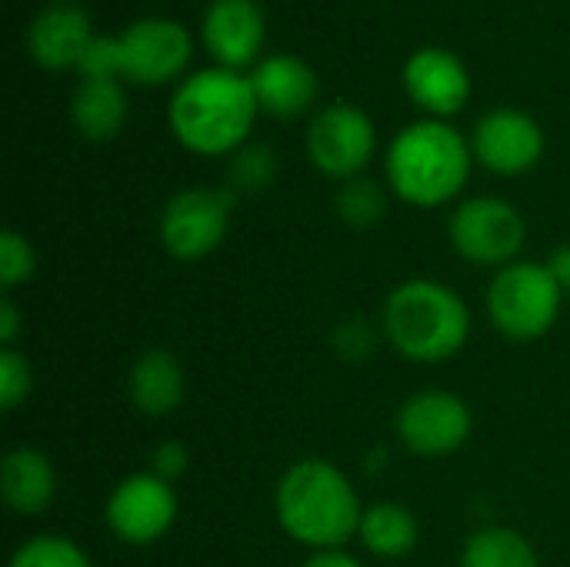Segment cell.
Listing matches in <instances>:
<instances>
[{
    "label": "cell",
    "mask_w": 570,
    "mask_h": 567,
    "mask_svg": "<svg viewBox=\"0 0 570 567\" xmlns=\"http://www.w3.org/2000/svg\"><path fill=\"white\" fill-rule=\"evenodd\" d=\"M261 104L250 77H240L227 67H210L180 84L170 100V127L174 137L200 154H237L254 127Z\"/></svg>",
    "instance_id": "3"
},
{
    "label": "cell",
    "mask_w": 570,
    "mask_h": 567,
    "mask_svg": "<svg viewBox=\"0 0 570 567\" xmlns=\"http://www.w3.org/2000/svg\"><path fill=\"white\" fill-rule=\"evenodd\" d=\"M70 117L87 140H114L127 124V97L117 80L83 77V84L73 90Z\"/></svg>",
    "instance_id": "20"
},
{
    "label": "cell",
    "mask_w": 570,
    "mask_h": 567,
    "mask_svg": "<svg viewBox=\"0 0 570 567\" xmlns=\"http://www.w3.org/2000/svg\"><path fill=\"white\" fill-rule=\"evenodd\" d=\"M204 43L220 67H247L264 43L261 7L254 0H214L204 13Z\"/></svg>",
    "instance_id": "14"
},
{
    "label": "cell",
    "mask_w": 570,
    "mask_h": 567,
    "mask_svg": "<svg viewBox=\"0 0 570 567\" xmlns=\"http://www.w3.org/2000/svg\"><path fill=\"white\" fill-rule=\"evenodd\" d=\"M471 144L444 120L404 127L387 150V184L411 207L451 204L471 177Z\"/></svg>",
    "instance_id": "4"
},
{
    "label": "cell",
    "mask_w": 570,
    "mask_h": 567,
    "mask_svg": "<svg viewBox=\"0 0 570 567\" xmlns=\"http://www.w3.org/2000/svg\"><path fill=\"white\" fill-rule=\"evenodd\" d=\"M33 274H37L33 244L17 231H3L0 234V287L10 294L13 287L33 281Z\"/></svg>",
    "instance_id": "25"
},
{
    "label": "cell",
    "mask_w": 570,
    "mask_h": 567,
    "mask_svg": "<svg viewBox=\"0 0 570 567\" xmlns=\"http://www.w3.org/2000/svg\"><path fill=\"white\" fill-rule=\"evenodd\" d=\"M80 74L90 80H117L120 60H117V37H94L80 60Z\"/></svg>",
    "instance_id": "27"
},
{
    "label": "cell",
    "mask_w": 570,
    "mask_h": 567,
    "mask_svg": "<svg viewBox=\"0 0 570 567\" xmlns=\"http://www.w3.org/2000/svg\"><path fill=\"white\" fill-rule=\"evenodd\" d=\"M0 491L13 515L37 518L57 498V471L53 461L40 448H13L0 465Z\"/></svg>",
    "instance_id": "17"
},
{
    "label": "cell",
    "mask_w": 570,
    "mask_h": 567,
    "mask_svg": "<svg viewBox=\"0 0 570 567\" xmlns=\"http://www.w3.org/2000/svg\"><path fill=\"white\" fill-rule=\"evenodd\" d=\"M448 241L454 254L474 267H508L521 261L528 224L521 211L501 197H468L448 221Z\"/></svg>",
    "instance_id": "6"
},
{
    "label": "cell",
    "mask_w": 570,
    "mask_h": 567,
    "mask_svg": "<svg viewBox=\"0 0 570 567\" xmlns=\"http://www.w3.org/2000/svg\"><path fill=\"white\" fill-rule=\"evenodd\" d=\"M90 43H94L90 20L80 7H70V3H53L40 10L27 30V47L33 60L47 70L80 67Z\"/></svg>",
    "instance_id": "15"
},
{
    "label": "cell",
    "mask_w": 570,
    "mask_h": 567,
    "mask_svg": "<svg viewBox=\"0 0 570 567\" xmlns=\"http://www.w3.org/2000/svg\"><path fill=\"white\" fill-rule=\"evenodd\" d=\"M33 391V368L27 361V354H20L17 348H3L0 351V408L3 411H17Z\"/></svg>",
    "instance_id": "26"
},
{
    "label": "cell",
    "mask_w": 570,
    "mask_h": 567,
    "mask_svg": "<svg viewBox=\"0 0 570 567\" xmlns=\"http://www.w3.org/2000/svg\"><path fill=\"white\" fill-rule=\"evenodd\" d=\"M177 491L154 471H134L120 478L104 505V521L120 545L150 548L177 521Z\"/></svg>",
    "instance_id": "9"
},
{
    "label": "cell",
    "mask_w": 570,
    "mask_h": 567,
    "mask_svg": "<svg viewBox=\"0 0 570 567\" xmlns=\"http://www.w3.org/2000/svg\"><path fill=\"white\" fill-rule=\"evenodd\" d=\"M274 174H277V157H274L271 147H261V144L240 147V150L234 154V160H230V180H234L230 190H234V194H237V190L257 194V190L271 187Z\"/></svg>",
    "instance_id": "24"
},
{
    "label": "cell",
    "mask_w": 570,
    "mask_h": 567,
    "mask_svg": "<svg viewBox=\"0 0 570 567\" xmlns=\"http://www.w3.org/2000/svg\"><path fill=\"white\" fill-rule=\"evenodd\" d=\"M404 87L414 97V104L434 117L458 114L471 97V77L464 63L451 50H441V47H424L407 60Z\"/></svg>",
    "instance_id": "13"
},
{
    "label": "cell",
    "mask_w": 570,
    "mask_h": 567,
    "mask_svg": "<svg viewBox=\"0 0 570 567\" xmlns=\"http://www.w3.org/2000/svg\"><path fill=\"white\" fill-rule=\"evenodd\" d=\"M357 541L374 558H384V561L407 558L417 548V541H421L417 515L407 505H401V501H374V505H364L361 528H357Z\"/></svg>",
    "instance_id": "19"
},
{
    "label": "cell",
    "mask_w": 570,
    "mask_h": 567,
    "mask_svg": "<svg viewBox=\"0 0 570 567\" xmlns=\"http://www.w3.org/2000/svg\"><path fill=\"white\" fill-rule=\"evenodd\" d=\"M384 341L414 364H444L471 338V307L444 281H401L381 307Z\"/></svg>",
    "instance_id": "2"
},
{
    "label": "cell",
    "mask_w": 570,
    "mask_h": 567,
    "mask_svg": "<svg viewBox=\"0 0 570 567\" xmlns=\"http://www.w3.org/2000/svg\"><path fill=\"white\" fill-rule=\"evenodd\" d=\"M147 471H154L167 485H177L190 471V451H187V444H180V441H160V444H154L150 468Z\"/></svg>",
    "instance_id": "28"
},
{
    "label": "cell",
    "mask_w": 570,
    "mask_h": 567,
    "mask_svg": "<svg viewBox=\"0 0 570 567\" xmlns=\"http://www.w3.org/2000/svg\"><path fill=\"white\" fill-rule=\"evenodd\" d=\"M337 338H347V341H337V351L347 358H354V351H361V354L371 351V334H367L364 321H344L337 328Z\"/></svg>",
    "instance_id": "30"
},
{
    "label": "cell",
    "mask_w": 570,
    "mask_h": 567,
    "mask_svg": "<svg viewBox=\"0 0 570 567\" xmlns=\"http://www.w3.org/2000/svg\"><path fill=\"white\" fill-rule=\"evenodd\" d=\"M20 334H23V314H20V307L13 304V297L7 294V297L0 301V344H3V348H17Z\"/></svg>",
    "instance_id": "29"
},
{
    "label": "cell",
    "mask_w": 570,
    "mask_h": 567,
    "mask_svg": "<svg viewBox=\"0 0 570 567\" xmlns=\"http://www.w3.org/2000/svg\"><path fill=\"white\" fill-rule=\"evenodd\" d=\"M301 567H364L354 555H347L344 548H334V551H311V558Z\"/></svg>",
    "instance_id": "31"
},
{
    "label": "cell",
    "mask_w": 570,
    "mask_h": 567,
    "mask_svg": "<svg viewBox=\"0 0 570 567\" xmlns=\"http://www.w3.org/2000/svg\"><path fill=\"white\" fill-rule=\"evenodd\" d=\"M120 77L134 84H164L174 80L190 60V33L177 20L147 17L130 23L117 37Z\"/></svg>",
    "instance_id": "11"
},
{
    "label": "cell",
    "mask_w": 570,
    "mask_h": 567,
    "mask_svg": "<svg viewBox=\"0 0 570 567\" xmlns=\"http://www.w3.org/2000/svg\"><path fill=\"white\" fill-rule=\"evenodd\" d=\"M394 431H397V441L411 454L438 461V458L458 454L468 444L474 431V414L461 394L431 388V391L411 394L397 408Z\"/></svg>",
    "instance_id": "8"
},
{
    "label": "cell",
    "mask_w": 570,
    "mask_h": 567,
    "mask_svg": "<svg viewBox=\"0 0 570 567\" xmlns=\"http://www.w3.org/2000/svg\"><path fill=\"white\" fill-rule=\"evenodd\" d=\"M127 398H130L134 411H140L144 418H170L184 404V398H187L184 364L170 351H164V348L144 351L130 364Z\"/></svg>",
    "instance_id": "16"
},
{
    "label": "cell",
    "mask_w": 570,
    "mask_h": 567,
    "mask_svg": "<svg viewBox=\"0 0 570 567\" xmlns=\"http://www.w3.org/2000/svg\"><path fill=\"white\" fill-rule=\"evenodd\" d=\"M274 515L294 545L307 551H334L357 538L364 505L334 461L301 458L274 488Z\"/></svg>",
    "instance_id": "1"
},
{
    "label": "cell",
    "mask_w": 570,
    "mask_h": 567,
    "mask_svg": "<svg viewBox=\"0 0 570 567\" xmlns=\"http://www.w3.org/2000/svg\"><path fill=\"white\" fill-rule=\"evenodd\" d=\"M564 291L548 261H514L488 284V317L508 341H541L561 317Z\"/></svg>",
    "instance_id": "5"
},
{
    "label": "cell",
    "mask_w": 570,
    "mask_h": 567,
    "mask_svg": "<svg viewBox=\"0 0 570 567\" xmlns=\"http://www.w3.org/2000/svg\"><path fill=\"white\" fill-rule=\"evenodd\" d=\"M461 567H541V555L518 528L488 525L464 541Z\"/></svg>",
    "instance_id": "21"
},
{
    "label": "cell",
    "mask_w": 570,
    "mask_h": 567,
    "mask_svg": "<svg viewBox=\"0 0 570 567\" xmlns=\"http://www.w3.org/2000/svg\"><path fill=\"white\" fill-rule=\"evenodd\" d=\"M471 150L491 174L518 177V174H528L541 160L544 134L531 114L498 107L478 120Z\"/></svg>",
    "instance_id": "12"
},
{
    "label": "cell",
    "mask_w": 570,
    "mask_h": 567,
    "mask_svg": "<svg viewBox=\"0 0 570 567\" xmlns=\"http://www.w3.org/2000/svg\"><path fill=\"white\" fill-rule=\"evenodd\" d=\"M250 84H254L261 110L274 117H297L317 97V74L311 70V63L291 53L261 60L257 70L250 74Z\"/></svg>",
    "instance_id": "18"
},
{
    "label": "cell",
    "mask_w": 570,
    "mask_h": 567,
    "mask_svg": "<svg viewBox=\"0 0 570 567\" xmlns=\"http://www.w3.org/2000/svg\"><path fill=\"white\" fill-rule=\"evenodd\" d=\"M374 147H377V130L371 117L351 104L324 107L307 127V157L321 174L334 180L361 177L374 157Z\"/></svg>",
    "instance_id": "10"
},
{
    "label": "cell",
    "mask_w": 570,
    "mask_h": 567,
    "mask_svg": "<svg viewBox=\"0 0 570 567\" xmlns=\"http://www.w3.org/2000/svg\"><path fill=\"white\" fill-rule=\"evenodd\" d=\"M7 567H94V561L67 535H33L13 551Z\"/></svg>",
    "instance_id": "23"
},
{
    "label": "cell",
    "mask_w": 570,
    "mask_h": 567,
    "mask_svg": "<svg viewBox=\"0 0 570 567\" xmlns=\"http://www.w3.org/2000/svg\"><path fill=\"white\" fill-rule=\"evenodd\" d=\"M237 194L230 187H187L177 190L160 211V244L174 261L194 264L210 257L230 227Z\"/></svg>",
    "instance_id": "7"
},
{
    "label": "cell",
    "mask_w": 570,
    "mask_h": 567,
    "mask_svg": "<svg viewBox=\"0 0 570 567\" xmlns=\"http://www.w3.org/2000/svg\"><path fill=\"white\" fill-rule=\"evenodd\" d=\"M334 207H337V217L347 227L367 231V227H377L384 221L387 197H384L381 184H374L367 177H354V180H344V187L334 197Z\"/></svg>",
    "instance_id": "22"
},
{
    "label": "cell",
    "mask_w": 570,
    "mask_h": 567,
    "mask_svg": "<svg viewBox=\"0 0 570 567\" xmlns=\"http://www.w3.org/2000/svg\"><path fill=\"white\" fill-rule=\"evenodd\" d=\"M548 267H551L554 281L561 284V291H564V294H570V244L558 247V251L548 257Z\"/></svg>",
    "instance_id": "32"
}]
</instances>
